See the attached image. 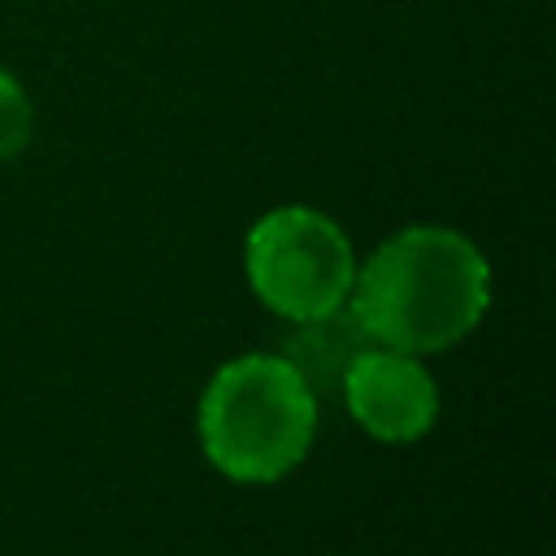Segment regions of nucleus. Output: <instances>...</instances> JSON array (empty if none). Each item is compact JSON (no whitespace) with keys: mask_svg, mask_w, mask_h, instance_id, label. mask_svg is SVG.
<instances>
[{"mask_svg":"<svg viewBox=\"0 0 556 556\" xmlns=\"http://www.w3.org/2000/svg\"><path fill=\"white\" fill-rule=\"evenodd\" d=\"M195 434L217 473L265 486L308 456L317 395L278 352H248L208 378L195 408Z\"/></svg>","mask_w":556,"mask_h":556,"instance_id":"nucleus-2","label":"nucleus"},{"mask_svg":"<svg viewBox=\"0 0 556 556\" xmlns=\"http://www.w3.org/2000/svg\"><path fill=\"white\" fill-rule=\"evenodd\" d=\"M35 135V104L26 96V87L0 70V161L4 156H17Z\"/></svg>","mask_w":556,"mask_h":556,"instance_id":"nucleus-6","label":"nucleus"},{"mask_svg":"<svg viewBox=\"0 0 556 556\" xmlns=\"http://www.w3.org/2000/svg\"><path fill=\"white\" fill-rule=\"evenodd\" d=\"M243 269L269 313L308 321L348 304L356 252L334 217L308 204H282L252 222L243 239Z\"/></svg>","mask_w":556,"mask_h":556,"instance_id":"nucleus-3","label":"nucleus"},{"mask_svg":"<svg viewBox=\"0 0 556 556\" xmlns=\"http://www.w3.org/2000/svg\"><path fill=\"white\" fill-rule=\"evenodd\" d=\"M352 317L378 348L430 356L460 343L491 308V265L469 235L408 226L356 265Z\"/></svg>","mask_w":556,"mask_h":556,"instance_id":"nucleus-1","label":"nucleus"},{"mask_svg":"<svg viewBox=\"0 0 556 556\" xmlns=\"http://www.w3.org/2000/svg\"><path fill=\"white\" fill-rule=\"evenodd\" d=\"M291 326L295 330L287 334L278 356L304 378V387L317 400L334 395L343 374H348V365L356 361V352L369 348V334L361 330V321L352 317L348 304H339V308H330L321 317H308V321H291Z\"/></svg>","mask_w":556,"mask_h":556,"instance_id":"nucleus-5","label":"nucleus"},{"mask_svg":"<svg viewBox=\"0 0 556 556\" xmlns=\"http://www.w3.org/2000/svg\"><path fill=\"white\" fill-rule=\"evenodd\" d=\"M339 395L352 421L378 443H413L439 417V387L421 356L369 343L348 365Z\"/></svg>","mask_w":556,"mask_h":556,"instance_id":"nucleus-4","label":"nucleus"}]
</instances>
